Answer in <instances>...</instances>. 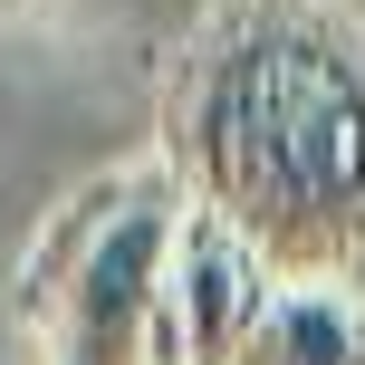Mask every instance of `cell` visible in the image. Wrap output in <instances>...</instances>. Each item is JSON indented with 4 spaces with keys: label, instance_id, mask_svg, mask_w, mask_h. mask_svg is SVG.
I'll list each match as a JSON object with an SVG mask.
<instances>
[{
    "label": "cell",
    "instance_id": "cell-1",
    "mask_svg": "<svg viewBox=\"0 0 365 365\" xmlns=\"http://www.w3.org/2000/svg\"><path fill=\"white\" fill-rule=\"evenodd\" d=\"M164 173L279 289L336 279L365 250V19L336 0H221L164 77Z\"/></svg>",
    "mask_w": 365,
    "mask_h": 365
},
{
    "label": "cell",
    "instance_id": "cell-3",
    "mask_svg": "<svg viewBox=\"0 0 365 365\" xmlns=\"http://www.w3.org/2000/svg\"><path fill=\"white\" fill-rule=\"evenodd\" d=\"M279 298V269L212 212H182L164 259V308H154V365H240Z\"/></svg>",
    "mask_w": 365,
    "mask_h": 365
},
{
    "label": "cell",
    "instance_id": "cell-2",
    "mask_svg": "<svg viewBox=\"0 0 365 365\" xmlns=\"http://www.w3.org/2000/svg\"><path fill=\"white\" fill-rule=\"evenodd\" d=\"M182 212L192 202L164 164L125 173V202L87 240V259L58 279V298L38 308L48 365H154V308H164V259H173Z\"/></svg>",
    "mask_w": 365,
    "mask_h": 365
},
{
    "label": "cell",
    "instance_id": "cell-5",
    "mask_svg": "<svg viewBox=\"0 0 365 365\" xmlns=\"http://www.w3.org/2000/svg\"><path fill=\"white\" fill-rule=\"evenodd\" d=\"M115 202H125V173H96L87 192H77L68 212L48 221V231H38V250L19 259V298H10V308H19V327H38V308H48V298H58V279L87 259V240L106 231V212H115Z\"/></svg>",
    "mask_w": 365,
    "mask_h": 365
},
{
    "label": "cell",
    "instance_id": "cell-4",
    "mask_svg": "<svg viewBox=\"0 0 365 365\" xmlns=\"http://www.w3.org/2000/svg\"><path fill=\"white\" fill-rule=\"evenodd\" d=\"M240 365H365V298L327 289V279L279 289Z\"/></svg>",
    "mask_w": 365,
    "mask_h": 365
},
{
    "label": "cell",
    "instance_id": "cell-6",
    "mask_svg": "<svg viewBox=\"0 0 365 365\" xmlns=\"http://www.w3.org/2000/svg\"><path fill=\"white\" fill-rule=\"evenodd\" d=\"M0 10H19V0H0Z\"/></svg>",
    "mask_w": 365,
    "mask_h": 365
}]
</instances>
